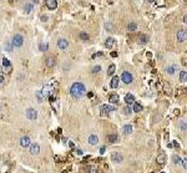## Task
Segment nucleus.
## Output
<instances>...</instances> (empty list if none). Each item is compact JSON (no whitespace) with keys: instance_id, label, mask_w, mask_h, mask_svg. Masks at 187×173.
I'll return each mask as SVG.
<instances>
[{"instance_id":"nucleus-1","label":"nucleus","mask_w":187,"mask_h":173,"mask_svg":"<svg viewBox=\"0 0 187 173\" xmlns=\"http://www.w3.org/2000/svg\"><path fill=\"white\" fill-rule=\"evenodd\" d=\"M85 94H86V87L82 82H74L70 87V95L75 100L81 98Z\"/></svg>"},{"instance_id":"nucleus-2","label":"nucleus","mask_w":187,"mask_h":173,"mask_svg":"<svg viewBox=\"0 0 187 173\" xmlns=\"http://www.w3.org/2000/svg\"><path fill=\"white\" fill-rule=\"evenodd\" d=\"M11 43H13V45H14L15 47H21L22 44H24V37H22V35H20V34H15V35L13 36Z\"/></svg>"},{"instance_id":"nucleus-3","label":"nucleus","mask_w":187,"mask_h":173,"mask_svg":"<svg viewBox=\"0 0 187 173\" xmlns=\"http://www.w3.org/2000/svg\"><path fill=\"white\" fill-rule=\"evenodd\" d=\"M116 108L114 106H110V105H102L100 107V113L101 116H106L108 115L110 112H112V111H115Z\"/></svg>"},{"instance_id":"nucleus-4","label":"nucleus","mask_w":187,"mask_h":173,"mask_svg":"<svg viewBox=\"0 0 187 173\" xmlns=\"http://www.w3.org/2000/svg\"><path fill=\"white\" fill-rule=\"evenodd\" d=\"M120 79L122 80L123 84H131V82H132V80H134V77H132L131 72H129V71H123Z\"/></svg>"},{"instance_id":"nucleus-5","label":"nucleus","mask_w":187,"mask_h":173,"mask_svg":"<svg viewBox=\"0 0 187 173\" xmlns=\"http://www.w3.org/2000/svg\"><path fill=\"white\" fill-rule=\"evenodd\" d=\"M26 117L30 121H35L36 118H37V111L34 110V108H28L26 110Z\"/></svg>"},{"instance_id":"nucleus-6","label":"nucleus","mask_w":187,"mask_h":173,"mask_svg":"<svg viewBox=\"0 0 187 173\" xmlns=\"http://www.w3.org/2000/svg\"><path fill=\"white\" fill-rule=\"evenodd\" d=\"M166 161H167V156H166L165 152H160L157 154V158H156V162H157V164L160 166H163L166 163Z\"/></svg>"},{"instance_id":"nucleus-7","label":"nucleus","mask_w":187,"mask_h":173,"mask_svg":"<svg viewBox=\"0 0 187 173\" xmlns=\"http://www.w3.org/2000/svg\"><path fill=\"white\" fill-rule=\"evenodd\" d=\"M58 47L60 50H67V47H69V43H67V40H65V39H60L58 41Z\"/></svg>"},{"instance_id":"nucleus-8","label":"nucleus","mask_w":187,"mask_h":173,"mask_svg":"<svg viewBox=\"0 0 187 173\" xmlns=\"http://www.w3.org/2000/svg\"><path fill=\"white\" fill-rule=\"evenodd\" d=\"M177 40H178L180 43H183L185 40H187V31L180 30V31L177 32Z\"/></svg>"},{"instance_id":"nucleus-9","label":"nucleus","mask_w":187,"mask_h":173,"mask_svg":"<svg viewBox=\"0 0 187 173\" xmlns=\"http://www.w3.org/2000/svg\"><path fill=\"white\" fill-rule=\"evenodd\" d=\"M43 91V95L45 96V98H48V97H50L51 94H52V87L50 85H48V86H44V88L41 90Z\"/></svg>"},{"instance_id":"nucleus-10","label":"nucleus","mask_w":187,"mask_h":173,"mask_svg":"<svg viewBox=\"0 0 187 173\" xmlns=\"http://www.w3.org/2000/svg\"><path fill=\"white\" fill-rule=\"evenodd\" d=\"M30 153L31 154H39L40 153V146L37 143L30 144Z\"/></svg>"},{"instance_id":"nucleus-11","label":"nucleus","mask_w":187,"mask_h":173,"mask_svg":"<svg viewBox=\"0 0 187 173\" xmlns=\"http://www.w3.org/2000/svg\"><path fill=\"white\" fill-rule=\"evenodd\" d=\"M46 6L50 10H55L58 7V1L56 0H46Z\"/></svg>"},{"instance_id":"nucleus-12","label":"nucleus","mask_w":187,"mask_h":173,"mask_svg":"<svg viewBox=\"0 0 187 173\" xmlns=\"http://www.w3.org/2000/svg\"><path fill=\"white\" fill-rule=\"evenodd\" d=\"M20 144H21V147H24V148H28V147H30V138L28 137V136H24V137H21V139H20Z\"/></svg>"},{"instance_id":"nucleus-13","label":"nucleus","mask_w":187,"mask_h":173,"mask_svg":"<svg viewBox=\"0 0 187 173\" xmlns=\"http://www.w3.org/2000/svg\"><path fill=\"white\" fill-rule=\"evenodd\" d=\"M125 102H126V105H132V103H135V96L131 94H127L125 96Z\"/></svg>"},{"instance_id":"nucleus-14","label":"nucleus","mask_w":187,"mask_h":173,"mask_svg":"<svg viewBox=\"0 0 187 173\" xmlns=\"http://www.w3.org/2000/svg\"><path fill=\"white\" fill-rule=\"evenodd\" d=\"M111 159H112V161H114V162H117V163H120V162H122V156H121V154H120V153H112V154H111Z\"/></svg>"},{"instance_id":"nucleus-15","label":"nucleus","mask_w":187,"mask_h":173,"mask_svg":"<svg viewBox=\"0 0 187 173\" xmlns=\"http://www.w3.org/2000/svg\"><path fill=\"white\" fill-rule=\"evenodd\" d=\"M120 77L119 76H114L112 80H111V84H110V86L112 87V88H116V87L119 86V84H120Z\"/></svg>"},{"instance_id":"nucleus-16","label":"nucleus","mask_w":187,"mask_h":173,"mask_svg":"<svg viewBox=\"0 0 187 173\" xmlns=\"http://www.w3.org/2000/svg\"><path fill=\"white\" fill-rule=\"evenodd\" d=\"M105 45H106V47H107V49H112V47H114V45H115V39H114V37H107V39H106V43H105Z\"/></svg>"},{"instance_id":"nucleus-17","label":"nucleus","mask_w":187,"mask_h":173,"mask_svg":"<svg viewBox=\"0 0 187 173\" xmlns=\"http://www.w3.org/2000/svg\"><path fill=\"white\" fill-rule=\"evenodd\" d=\"M3 66H4V71H9L10 69H11V64H10V61L7 60L6 57H4L3 59Z\"/></svg>"},{"instance_id":"nucleus-18","label":"nucleus","mask_w":187,"mask_h":173,"mask_svg":"<svg viewBox=\"0 0 187 173\" xmlns=\"http://www.w3.org/2000/svg\"><path fill=\"white\" fill-rule=\"evenodd\" d=\"M97 142H99V137H97L96 135H91V136L89 137V143L90 144L95 146V144H97Z\"/></svg>"},{"instance_id":"nucleus-19","label":"nucleus","mask_w":187,"mask_h":173,"mask_svg":"<svg viewBox=\"0 0 187 173\" xmlns=\"http://www.w3.org/2000/svg\"><path fill=\"white\" fill-rule=\"evenodd\" d=\"M13 47H14V45H13V43H4V50L7 51V52H11L13 51Z\"/></svg>"},{"instance_id":"nucleus-20","label":"nucleus","mask_w":187,"mask_h":173,"mask_svg":"<svg viewBox=\"0 0 187 173\" xmlns=\"http://www.w3.org/2000/svg\"><path fill=\"white\" fill-rule=\"evenodd\" d=\"M35 96H36V98H37V101H39V102H43L44 100H45V96H44V95H43V91H41V90H39V91H36Z\"/></svg>"},{"instance_id":"nucleus-21","label":"nucleus","mask_w":187,"mask_h":173,"mask_svg":"<svg viewBox=\"0 0 187 173\" xmlns=\"http://www.w3.org/2000/svg\"><path fill=\"white\" fill-rule=\"evenodd\" d=\"M45 64L48 67H52V66L55 65V59L54 57H48L46 59V61H45Z\"/></svg>"},{"instance_id":"nucleus-22","label":"nucleus","mask_w":187,"mask_h":173,"mask_svg":"<svg viewBox=\"0 0 187 173\" xmlns=\"http://www.w3.org/2000/svg\"><path fill=\"white\" fill-rule=\"evenodd\" d=\"M24 11H25L26 14L31 13V11H33V4H31V3H28V4H25V5H24Z\"/></svg>"},{"instance_id":"nucleus-23","label":"nucleus","mask_w":187,"mask_h":173,"mask_svg":"<svg viewBox=\"0 0 187 173\" xmlns=\"http://www.w3.org/2000/svg\"><path fill=\"white\" fill-rule=\"evenodd\" d=\"M132 132V126L131 125H125L123 126V133L125 135H130Z\"/></svg>"},{"instance_id":"nucleus-24","label":"nucleus","mask_w":187,"mask_h":173,"mask_svg":"<svg viewBox=\"0 0 187 173\" xmlns=\"http://www.w3.org/2000/svg\"><path fill=\"white\" fill-rule=\"evenodd\" d=\"M119 101H120V97L117 95H111L110 96V102L111 103H119Z\"/></svg>"},{"instance_id":"nucleus-25","label":"nucleus","mask_w":187,"mask_h":173,"mask_svg":"<svg viewBox=\"0 0 187 173\" xmlns=\"http://www.w3.org/2000/svg\"><path fill=\"white\" fill-rule=\"evenodd\" d=\"M107 139L111 142V143H115V142H117V139H119V137H117V135H108L107 136Z\"/></svg>"},{"instance_id":"nucleus-26","label":"nucleus","mask_w":187,"mask_h":173,"mask_svg":"<svg viewBox=\"0 0 187 173\" xmlns=\"http://www.w3.org/2000/svg\"><path fill=\"white\" fill-rule=\"evenodd\" d=\"M39 49H40V51H48L49 50V44L48 43H41L40 44V46H39Z\"/></svg>"},{"instance_id":"nucleus-27","label":"nucleus","mask_w":187,"mask_h":173,"mask_svg":"<svg viewBox=\"0 0 187 173\" xmlns=\"http://www.w3.org/2000/svg\"><path fill=\"white\" fill-rule=\"evenodd\" d=\"M127 30L129 31H135V30H137V25L135 22H130L129 25H127Z\"/></svg>"},{"instance_id":"nucleus-28","label":"nucleus","mask_w":187,"mask_h":173,"mask_svg":"<svg viewBox=\"0 0 187 173\" xmlns=\"http://www.w3.org/2000/svg\"><path fill=\"white\" fill-rule=\"evenodd\" d=\"M178 127L181 131H187V123L185 121H180L178 122Z\"/></svg>"},{"instance_id":"nucleus-29","label":"nucleus","mask_w":187,"mask_h":173,"mask_svg":"<svg viewBox=\"0 0 187 173\" xmlns=\"http://www.w3.org/2000/svg\"><path fill=\"white\" fill-rule=\"evenodd\" d=\"M132 111H134V112H140V111H142V106H141L140 103H134Z\"/></svg>"},{"instance_id":"nucleus-30","label":"nucleus","mask_w":187,"mask_h":173,"mask_svg":"<svg viewBox=\"0 0 187 173\" xmlns=\"http://www.w3.org/2000/svg\"><path fill=\"white\" fill-rule=\"evenodd\" d=\"M180 80L181 81H187V72L186 71H181L180 72Z\"/></svg>"},{"instance_id":"nucleus-31","label":"nucleus","mask_w":187,"mask_h":173,"mask_svg":"<svg viewBox=\"0 0 187 173\" xmlns=\"http://www.w3.org/2000/svg\"><path fill=\"white\" fill-rule=\"evenodd\" d=\"M115 65H114V64H111V65H110V67H108V71H107V75L108 76H111V75H114V72H115Z\"/></svg>"},{"instance_id":"nucleus-32","label":"nucleus","mask_w":187,"mask_h":173,"mask_svg":"<svg viewBox=\"0 0 187 173\" xmlns=\"http://www.w3.org/2000/svg\"><path fill=\"white\" fill-rule=\"evenodd\" d=\"M173 163H175V164H181V163H182V159H181L178 156H173Z\"/></svg>"},{"instance_id":"nucleus-33","label":"nucleus","mask_w":187,"mask_h":173,"mask_svg":"<svg viewBox=\"0 0 187 173\" xmlns=\"http://www.w3.org/2000/svg\"><path fill=\"white\" fill-rule=\"evenodd\" d=\"M80 39L82 41H86V40H89V35H87L86 32H80Z\"/></svg>"},{"instance_id":"nucleus-34","label":"nucleus","mask_w":187,"mask_h":173,"mask_svg":"<svg viewBox=\"0 0 187 173\" xmlns=\"http://www.w3.org/2000/svg\"><path fill=\"white\" fill-rule=\"evenodd\" d=\"M175 70H176V66H170V67H167V73H170V75H173L175 73Z\"/></svg>"},{"instance_id":"nucleus-35","label":"nucleus","mask_w":187,"mask_h":173,"mask_svg":"<svg viewBox=\"0 0 187 173\" xmlns=\"http://www.w3.org/2000/svg\"><path fill=\"white\" fill-rule=\"evenodd\" d=\"M123 113H125V115H130V113H131V108L129 107V105L123 108Z\"/></svg>"},{"instance_id":"nucleus-36","label":"nucleus","mask_w":187,"mask_h":173,"mask_svg":"<svg viewBox=\"0 0 187 173\" xmlns=\"http://www.w3.org/2000/svg\"><path fill=\"white\" fill-rule=\"evenodd\" d=\"M101 71V66H95L92 69V73H97V72Z\"/></svg>"},{"instance_id":"nucleus-37","label":"nucleus","mask_w":187,"mask_h":173,"mask_svg":"<svg viewBox=\"0 0 187 173\" xmlns=\"http://www.w3.org/2000/svg\"><path fill=\"white\" fill-rule=\"evenodd\" d=\"M89 172H90V173H99V171H97V168H96V167H90Z\"/></svg>"},{"instance_id":"nucleus-38","label":"nucleus","mask_w":187,"mask_h":173,"mask_svg":"<svg viewBox=\"0 0 187 173\" xmlns=\"http://www.w3.org/2000/svg\"><path fill=\"white\" fill-rule=\"evenodd\" d=\"M105 28H106V29H108V31H112V25H111V24H106V25H105Z\"/></svg>"},{"instance_id":"nucleus-39","label":"nucleus","mask_w":187,"mask_h":173,"mask_svg":"<svg viewBox=\"0 0 187 173\" xmlns=\"http://www.w3.org/2000/svg\"><path fill=\"white\" fill-rule=\"evenodd\" d=\"M48 20H49V18H48L46 15H43V16H41V21H43V22L48 21Z\"/></svg>"},{"instance_id":"nucleus-40","label":"nucleus","mask_w":187,"mask_h":173,"mask_svg":"<svg viewBox=\"0 0 187 173\" xmlns=\"http://www.w3.org/2000/svg\"><path fill=\"white\" fill-rule=\"evenodd\" d=\"M182 164H183V167H185V169H187V158L182 159Z\"/></svg>"},{"instance_id":"nucleus-41","label":"nucleus","mask_w":187,"mask_h":173,"mask_svg":"<svg viewBox=\"0 0 187 173\" xmlns=\"http://www.w3.org/2000/svg\"><path fill=\"white\" fill-rule=\"evenodd\" d=\"M140 43H141V44H145V43H147V40H146V37H144V36H142V37H141V41H140Z\"/></svg>"},{"instance_id":"nucleus-42","label":"nucleus","mask_w":187,"mask_h":173,"mask_svg":"<svg viewBox=\"0 0 187 173\" xmlns=\"http://www.w3.org/2000/svg\"><path fill=\"white\" fill-rule=\"evenodd\" d=\"M172 144H173V146H175V147H177V148L180 147V144L177 143V141H173V142H172Z\"/></svg>"},{"instance_id":"nucleus-43","label":"nucleus","mask_w":187,"mask_h":173,"mask_svg":"<svg viewBox=\"0 0 187 173\" xmlns=\"http://www.w3.org/2000/svg\"><path fill=\"white\" fill-rule=\"evenodd\" d=\"M105 150H106L105 147H101V148H100V153H101V154H104V153H105Z\"/></svg>"},{"instance_id":"nucleus-44","label":"nucleus","mask_w":187,"mask_h":173,"mask_svg":"<svg viewBox=\"0 0 187 173\" xmlns=\"http://www.w3.org/2000/svg\"><path fill=\"white\" fill-rule=\"evenodd\" d=\"M97 56H102V54H101V52H99V54H95V55H92V57H93V59L97 57Z\"/></svg>"},{"instance_id":"nucleus-45","label":"nucleus","mask_w":187,"mask_h":173,"mask_svg":"<svg viewBox=\"0 0 187 173\" xmlns=\"http://www.w3.org/2000/svg\"><path fill=\"white\" fill-rule=\"evenodd\" d=\"M182 64L185 66H187V61H186V59H183V61H182Z\"/></svg>"},{"instance_id":"nucleus-46","label":"nucleus","mask_w":187,"mask_h":173,"mask_svg":"<svg viewBox=\"0 0 187 173\" xmlns=\"http://www.w3.org/2000/svg\"><path fill=\"white\" fill-rule=\"evenodd\" d=\"M183 21L187 24V15H185V16H183Z\"/></svg>"},{"instance_id":"nucleus-47","label":"nucleus","mask_w":187,"mask_h":173,"mask_svg":"<svg viewBox=\"0 0 187 173\" xmlns=\"http://www.w3.org/2000/svg\"><path fill=\"white\" fill-rule=\"evenodd\" d=\"M116 55H117V54H116V52H115V51H114V52H111V56H114V57H115V56H116Z\"/></svg>"},{"instance_id":"nucleus-48","label":"nucleus","mask_w":187,"mask_h":173,"mask_svg":"<svg viewBox=\"0 0 187 173\" xmlns=\"http://www.w3.org/2000/svg\"><path fill=\"white\" fill-rule=\"evenodd\" d=\"M76 153H79V154H82V151H80V150H76Z\"/></svg>"},{"instance_id":"nucleus-49","label":"nucleus","mask_w":187,"mask_h":173,"mask_svg":"<svg viewBox=\"0 0 187 173\" xmlns=\"http://www.w3.org/2000/svg\"><path fill=\"white\" fill-rule=\"evenodd\" d=\"M33 3L34 4H39V0H33Z\"/></svg>"},{"instance_id":"nucleus-50","label":"nucleus","mask_w":187,"mask_h":173,"mask_svg":"<svg viewBox=\"0 0 187 173\" xmlns=\"http://www.w3.org/2000/svg\"><path fill=\"white\" fill-rule=\"evenodd\" d=\"M1 80H3V79H1V77H0V84H1Z\"/></svg>"},{"instance_id":"nucleus-51","label":"nucleus","mask_w":187,"mask_h":173,"mask_svg":"<svg viewBox=\"0 0 187 173\" xmlns=\"http://www.w3.org/2000/svg\"><path fill=\"white\" fill-rule=\"evenodd\" d=\"M0 110H1V105H0Z\"/></svg>"},{"instance_id":"nucleus-52","label":"nucleus","mask_w":187,"mask_h":173,"mask_svg":"<svg viewBox=\"0 0 187 173\" xmlns=\"http://www.w3.org/2000/svg\"><path fill=\"white\" fill-rule=\"evenodd\" d=\"M161 173H165V172H161Z\"/></svg>"}]
</instances>
